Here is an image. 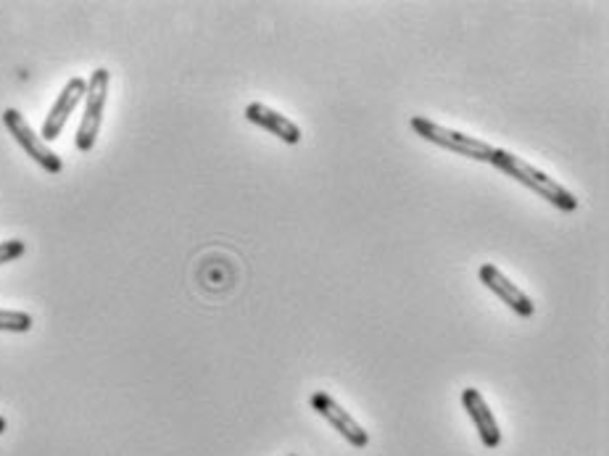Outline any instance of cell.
I'll return each instance as SVG.
<instances>
[{"instance_id":"cell-5","label":"cell","mask_w":609,"mask_h":456,"mask_svg":"<svg viewBox=\"0 0 609 456\" xmlns=\"http://www.w3.org/2000/svg\"><path fill=\"white\" fill-rule=\"evenodd\" d=\"M309 404H312L314 412H317L319 417H325V420L330 422V425H333V428L338 430L354 449H367L370 433H367V430H364L362 425H359V422H356L354 417H351V414L333 399V396H327L325 391H317L312 393Z\"/></svg>"},{"instance_id":"cell-12","label":"cell","mask_w":609,"mask_h":456,"mask_svg":"<svg viewBox=\"0 0 609 456\" xmlns=\"http://www.w3.org/2000/svg\"><path fill=\"white\" fill-rule=\"evenodd\" d=\"M6 428H8V422H6V417H3V414H0V435L6 433Z\"/></svg>"},{"instance_id":"cell-6","label":"cell","mask_w":609,"mask_h":456,"mask_svg":"<svg viewBox=\"0 0 609 456\" xmlns=\"http://www.w3.org/2000/svg\"><path fill=\"white\" fill-rule=\"evenodd\" d=\"M85 93H87V80H82V77H72V80L66 82L64 90L58 93L56 103H53L51 111H48V116H45L43 132H40V138H43L45 143H53V140L64 132L69 116H72L74 109L80 106Z\"/></svg>"},{"instance_id":"cell-11","label":"cell","mask_w":609,"mask_h":456,"mask_svg":"<svg viewBox=\"0 0 609 456\" xmlns=\"http://www.w3.org/2000/svg\"><path fill=\"white\" fill-rule=\"evenodd\" d=\"M24 251H27V246H24L22 240H3V243H0V267H3V264H11V261H16V259H22L24 256Z\"/></svg>"},{"instance_id":"cell-1","label":"cell","mask_w":609,"mask_h":456,"mask_svg":"<svg viewBox=\"0 0 609 456\" xmlns=\"http://www.w3.org/2000/svg\"><path fill=\"white\" fill-rule=\"evenodd\" d=\"M488 164H493V167L499 169V172H504L507 177H512V180H517L528 190H533L538 198H544V201L551 203L554 209H559V211L578 209V198H575L573 193L565 188V185H559L557 180H551L549 174L541 172V169H536L525 159L515 156V153L504 151V148H493Z\"/></svg>"},{"instance_id":"cell-13","label":"cell","mask_w":609,"mask_h":456,"mask_svg":"<svg viewBox=\"0 0 609 456\" xmlns=\"http://www.w3.org/2000/svg\"><path fill=\"white\" fill-rule=\"evenodd\" d=\"M293 456H296V454H293Z\"/></svg>"},{"instance_id":"cell-2","label":"cell","mask_w":609,"mask_h":456,"mask_svg":"<svg viewBox=\"0 0 609 456\" xmlns=\"http://www.w3.org/2000/svg\"><path fill=\"white\" fill-rule=\"evenodd\" d=\"M409 127H412L422 140L428 143L441 145L446 151L459 153L464 159H475V161H488L493 153V145L486 140L472 138V135H464V132L451 130V127H443V124L433 122L428 116H412L409 119Z\"/></svg>"},{"instance_id":"cell-7","label":"cell","mask_w":609,"mask_h":456,"mask_svg":"<svg viewBox=\"0 0 609 456\" xmlns=\"http://www.w3.org/2000/svg\"><path fill=\"white\" fill-rule=\"evenodd\" d=\"M478 277L480 283L486 285L491 293H496V296H499L501 301L517 314V317H533V314H536V306H533L528 293H522V290L517 288V285L512 283L496 264H483V267L478 269Z\"/></svg>"},{"instance_id":"cell-8","label":"cell","mask_w":609,"mask_h":456,"mask_svg":"<svg viewBox=\"0 0 609 456\" xmlns=\"http://www.w3.org/2000/svg\"><path fill=\"white\" fill-rule=\"evenodd\" d=\"M462 404H464V409H467V414H470L472 425H475V430H478L483 446L491 451L499 449L501 428H499V422H496V414L491 412V406H488L486 399H483V393L475 391V388H464Z\"/></svg>"},{"instance_id":"cell-3","label":"cell","mask_w":609,"mask_h":456,"mask_svg":"<svg viewBox=\"0 0 609 456\" xmlns=\"http://www.w3.org/2000/svg\"><path fill=\"white\" fill-rule=\"evenodd\" d=\"M109 85L111 74L103 66H98L87 80L85 114H82L80 130H77V138H74L77 151L90 153L95 148V140H98V132H101L103 124V111H106V101H109Z\"/></svg>"},{"instance_id":"cell-4","label":"cell","mask_w":609,"mask_h":456,"mask_svg":"<svg viewBox=\"0 0 609 456\" xmlns=\"http://www.w3.org/2000/svg\"><path fill=\"white\" fill-rule=\"evenodd\" d=\"M3 124H6V130L11 132V138L16 140V145L27 153L29 159L35 161L37 167L45 169L48 174H61V169H64L61 156H58L51 145L45 143V140L29 127V122L22 116V111L16 109L3 111Z\"/></svg>"},{"instance_id":"cell-9","label":"cell","mask_w":609,"mask_h":456,"mask_svg":"<svg viewBox=\"0 0 609 456\" xmlns=\"http://www.w3.org/2000/svg\"><path fill=\"white\" fill-rule=\"evenodd\" d=\"M246 119L251 124H256V127H261V130L272 132L275 138H280L288 145H298L301 138H304V135H301V127H298L293 119H288V116L280 114V111L269 109L264 103H248Z\"/></svg>"},{"instance_id":"cell-10","label":"cell","mask_w":609,"mask_h":456,"mask_svg":"<svg viewBox=\"0 0 609 456\" xmlns=\"http://www.w3.org/2000/svg\"><path fill=\"white\" fill-rule=\"evenodd\" d=\"M32 330V314L0 309V333H29Z\"/></svg>"}]
</instances>
